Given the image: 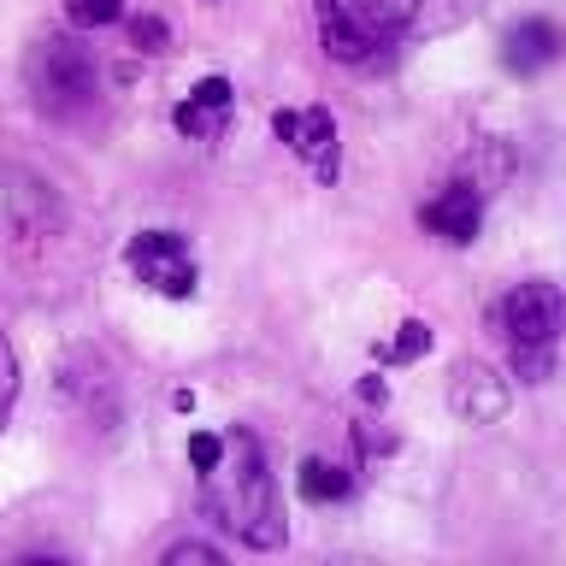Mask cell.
Listing matches in <instances>:
<instances>
[{
    "mask_svg": "<svg viewBox=\"0 0 566 566\" xmlns=\"http://www.w3.org/2000/svg\"><path fill=\"white\" fill-rule=\"evenodd\" d=\"M295 484H301V495H307V502L325 507V502H343V495H348V472L331 467V460H301V478H295Z\"/></svg>",
    "mask_w": 566,
    "mask_h": 566,
    "instance_id": "12",
    "label": "cell"
},
{
    "mask_svg": "<svg viewBox=\"0 0 566 566\" xmlns=\"http://www.w3.org/2000/svg\"><path fill=\"white\" fill-rule=\"evenodd\" d=\"M12 407H18V354L7 343V331H0V424L12 419Z\"/></svg>",
    "mask_w": 566,
    "mask_h": 566,
    "instance_id": "16",
    "label": "cell"
},
{
    "mask_svg": "<svg viewBox=\"0 0 566 566\" xmlns=\"http://www.w3.org/2000/svg\"><path fill=\"white\" fill-rule=\"evenodd\" d=\"M189 560L219 566V560H224V548H219V543H201V537H184V543H171V548H166V566H189Z\"/></svg>",
    "mask_w": 566,
    "mask_h": 566,
    "instance_id": "18",
    "label": "cell"
},
{
    "mask_svg": "<svg viewBox=\"0 0 566 566\" xmlns=\"http://www.w3.org/2000/svg\"><path fill=\"white\" fill-rule=\"evenodd\" d=\"M65 18L77 30H106L124 18V0H65Z\"/></svg>",
    "mask_w": 566,
    "mask_h": 566,
    "instance_id": "15",
    "label": "cell"
},
{
    "mask_svg": "<svg viewBox=\"0 0 566 566\" xmlns=\"http://www.w3.org/2000/svg\"><path fill=\"white\" fill-rule=\"evenodd\" d=\"M354 7L378 30V42H396V35H442L467 24L478 0H354Z\"/></svg>",
    "mask_w": 566,
    "mask_h": 566,
    "instance_id": "6",
    "label": "cell"
},
{
    "mask_svg": "<svg viewBox=\"0 0 566 566\" xmlns=\"http://www.w3.org/2000/svg\"><path fill=\"white\" fill-rule=\"evenodd\" d=\"M513 407V384L484 360H460L449 371V413L460 424H502Z\"/></svg>",
    "mask_w": 566,
    "mask_h": 566,
    "instance_id": "8",
    "label": "cell"
},
{
    "mask_svg": "<svg viewBox=\"0 0 566 566\" xmlns=\"http://www.w3.org/2000/svg\"><path fill=\"white\" fill-rule=\"evenodd\" d=\"M277 142H290V154L307 166L318 184H336L343 177V142H336V118L325 106H307V113H272Z\"/></svg>",
    "mask_w": 566,
    "mask_h": 566,
    "instance_id": "7",
    "label": "cell"
},
{
    "mask_svg": "<svg viewBox=\"0 0 566 566\" xmlns=\"http://www.w3.org/2000/svg\"><path fill=\"white\" fill-rule=\"evenodd\" d=\"M207 478V507L219 513L224 531H237L248 548H277L283 543V507H277V478L265 467V449L254 431H230L219 467Z\"/></svg>",
    "mask_w": 566,
    "mask_h": 566,
    "instance_id": "1",
    "label": "cell"
},
{
    "mask_svg": "<svg viewBox=\"0 0 566 566\" xmlns=\"http://www.w3.org/2000/svg\"><path fill=\"white\" fill-rule=\"evenodd\" d=\"M424 354H431V325H424V318H407V325L378 348V360L384 366H413V360H424Z\"/></svg>",
    "mask_w": 566,
    "mask_h": 566,
    "instance_id": "13",
    "label": "cell"
},
{
    "mask_svg": "<svg viewBox=\"0 0 566 566\" xmlns=\"http://www.w3.org/2000/svg\"><path fill=\"white\" fill-rule=\"evenodd\" d=\"M313 24H318V48L331 53V60L343 65H366L371 53H378V30L360 18L354 0H313Z\"/></svg>",
    "mask_w": 566,
    "mask_h": 566,
    "instance_id": "9",
    "label": "cell"
},
{
    "mask_svg": "<svg viewBox=\"0 0 566 566\" xmlns=\"http://www.w3.org/2000/svg\"><path fill=\"white\" fill-rule=\"evenodd\" d=\"M24 88L30 106L48 118H83L101 101V65L77 35H42L24 53Z\"/></svg>",
    "mask_w": 566,
    "mask_h": 566,
    "instance_id": "2",
    "label": "cell"
},
{
    "mask_svg": "<svg viewBox=\"0 0 566 566\" xmlns=\"http://www.w3.org/2000/svg\"><path fill=\"white\" fill-rule=\"evenodd\" d=\"M124 265H130V277L142 283V290H154L166 301L195 295V254H189V242L177 237V230H142V237H130Z\"/></svg>",
    "mask_w": 566,
    "mask_h": 566,
    "instance_id": "4",
    "label": "cell"
},
{
    "mask_svg": "<svg viewBox=\"0 0 566 566\" xmlns=\"http://www.w3.org/2000/svg\"><path fill=\"white\" fill-rule=\"evenodd\" d=\"M495 325H502V336L513 348H555L560 331H566V295L555 283L531 277L495 307Z\"/></svg>",
    "mask_w": 566,
    "mask_h": 566,
    "instance_id": "5",
    "label": "cell"
},
{
    "mask_svg": "<svg viewBox=\"0 0 566 566\" xmlns=\"http://www.w3.org/2000/svg\"><path fill=\"white\" fill-rule=\"evenodd\" d=\"M189 101L212 106V113H230V106H237V88H230V77H219V71H212V77H201V83L189 88Z\"/></svg>",
    "mask_w": 566,
    "mask_h": 566,
    "instance_id": "19",
    "label": "cell"
},
{
    "mask_svg": "<svg viewBox=\"0 0 566 566\" xmlns=\"http://www.w3.org/2000/svg\"><path fill=\"white\" fill-rule=\"evenodd\" d=\"M384 396H389V389H384V378H366V384H360V401H371V407H384Z\"/></svg>",
    "mask_w": 566,
    "mask_h": 566,
    "instance_id": "21",
    "label": "cell"
},
{
    "mask_svg": "<svg viewBox=\"0 0 566 566\" xmlns=\"http://www.w3.org/2000/svg\"><path fill=\"white\" fill-rule=\"evenodd\" d=\"M419 224L431 230V237H442V242H472L478 224H484V189L478 184H449L437 201H424Z\"/></svg>",
    "mask_w": 566,
    "mask_h": 566,
    "instance_id": "11",
    "label": "cell"
},
{
    "mask_svg": "<svg viewBox=\"0 0 566 566\" xmlns=\"http://www.w3.org/2000/svg\"><path fill=\"white\" fill-rule=\"evenodd\" d=\"M65 224L60 189L24 166H0V242H42Z\"/></svg>",
    "mask_w": 566,
    "mask_h": 566,
    "instance_id": "3",
    "label": "cell"
},
{
    "mask_svg": "<svg viewBox=\"0 0 566 566\" xmlns=\"http://www.w3.org/2000/svg\"><path fill=\"white\" fill-rule=\"evenodd\" d=\"M130 42H136L142 53H166V48H171V30H166V18H154V12L130 18Z\"/></svg>",
    "mask_w": 566,
    "mask_h": 566,
    "instance_id": "17",
    "label": "cell"
},
{
    "mask_svg": "<svg viewBox=\"0 0 566 566\" xmlns=\"http://www.w3.org/2000/svg\"><path fill=\"white\" fill-rule=\"evenodd\" d=\"M566 53V35L555 18H520L507 35H502V65L513 71V77H537V71H548Z\"/></svg>",
    "mask_w": 566,
    "mask_h": 566,
    "instance_id": "10",
    "label": "cell"
},
{
    "mask_svg": "<svg viewBox=\"0 0 566 566\" xmlns=\"http://www.w3.org/2000/svg\"><path fill=\"white\" fill-rule=\"evenodd\" d=\"M224 118L230 113H212V106H201V101H177V113H171V124L189 142H219L224 136Z\"/></svg>",
    "mask_w": 566,
    "mask_h": 566,
    "instance_id": "14",
    "label": "cell"
},
{
    "mask_svg": "<svg viewBox=\"0 0 566 566\" xmlns=\"http://www.w3.org/2000/svg\"><path fill=\"white\" fill-rule=\"evenodd\" d=\"M219 454H224V437H212V431L189 437V467L195 472H212V467H219Z\"/></svg>",
    "mask_w": 566,
    "mask_h": 566,
    "instance_id": "20",
    "label": "cell"
}]
</instances>
